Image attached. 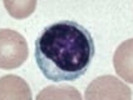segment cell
I'll use <instances>...</instances> for the list:
<instances>
[{
    "label": "cell",
    "instance_id": "7",
    "mask_svg": "<svg viewBox=\"0 0 133 100\" xmlns=\"http://www.w3.org/2000/svg\"><path fill=\"white\" fill-rule=\"evenodd\" d=\"M8 13L15 19H25L34 13L38 0H3Z\"/></svg>",
    "mask_w": 133,
    "mask_h": 100
},
{
    "label": "cell",
    "instance_id": "5",
    "mask_svg": "<svg viewBox=\"0 0 133 100\" xmlns=\"http://www.w3.org/2000/svg\"><path fill=\"white\" fill-rule=\"evenodd\" d=\"M116 73L127 83L133 84V39H128L119 45L113 55Z\"/></svg>",
    "mask_w": 133,
    "mask_h": 100
},
{
    "label": "cell",
    "instance_id": "2",
    "mask_svg": "<svg viewBox=\"0 0 133 100\" xmlns=\"http://www.w3.org/2000/svg\"><path fill=\"white\" fill-rule=\"evenodd\" d=\"M29 55L28 44L22 34L10 29L0 30V68L15 69Z\"/></svg>",
    "mask_w": 133,
    "mask_h": 100
},
{
    "label": "cell",
    "instance_id": "6",
    "mask_svg": "<svg viewBox=\"0 0 133 100\" xmlns=\"http://www.w3.org/2000/svg\"><path fill=\"white\" fill-rule=\"evenodd\" d=\"M37 100H82V96L73 86L50 85L38 94Z\"/></svg>",
    "mask_w": 133,
    "mask_h": 100
},
{
    "label": "cell",
    "instance_id": "3",
    "mask_svg": "<svg viewBox=\"0 0 133 100\" xmlns=\"http://www.w3.org/2000/svg\"><path fill=\"white\" fill-rule=\"evenodd\" d=\"M132 91L113 75L96 78L85 89V100H131Z\"/></svg>",
    "mask_w": 133,
    "mask_h": 100
},
{
    "label": "cell",
    "instance_id": "4",
    "mask_svg": "<svg viewBox=\"0 0 133 100\" xmlns=\"http://www.w3.org/2000/svg\"><path fill=\"white\" fill-rule=\"evenodd\" d=\"M0 100H31V90L23 78L9 74L0 78Z\"/></svg>",
    "mask_w": 133,
    "mask_h": 100
},
{
    "label": "cell",
    "instance_id": "1",
    "mask_svg": "<svg viewBox=\"0 0 133 100\" xmlns=\"http://www.w3.org/2000/svg\"><path fill=\"white\" fill-rule=\"evenodd\" d=\"M94 56V41L74 22H59L45 29L35 43V59L43 75L53 81L75 80L87 72Z\"/></svg>",
    "mask_w": 133,
    "mask_h": 100
}]
</instances>
